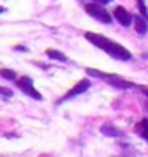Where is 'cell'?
Here are the masks:
<instances>
[{"instance_id": "obj_5", "label": "cell", "mask_w": 148, "mask_h": 157, "mask_svg": "<svg viewBox=\"0 0 148 157\" xmlns=\"http://www.w3.org/2000/svg\"><path fill=\"white\" fill-rule=\"evenodd\" d=\"M114 16H116V19L122 26H131V23H133V14H129L124 7H116L114 9Z\"/></svg>"}, {"instance_id": "obj_11", "label": "cell", "mask_w": 148, "mask_h": 157, "mask_svg": "<svg viewBox=\"0 0 148 157\" xmlns=\"http://www.w3.org/2000/svg\"><path fill=\"white\" fill-rule=\"evenodd\" d=\"M138 9L143 14V17L148 19V9H146V5H145V0H138Z\"/></svg>"}, {"instance_id": "obj_4", "label": "cell", "mask_w": 148, "mask_h": 157, "mask_svg": "<svg viewBox=\"0 0 148 157\" xmlns=\"http://www.w3.org/2000/svg\"><path fill=\"white\" fill-rule=\"evenodd\" d=\"M90 85H91V81L90 79H81L78 85H74L72 88H71L69 92L65 93L64 97L60 98V100H69V98H72V97H76V95H79V93H83V92H86L90 88Z\"/></svg>"}, {"instance_id": "obj_8", "label": "cell", "mask_w": 148, "mask_h": 157, "mask_svg": "<svg viewBox=\"0 0 148 157\" xmlns=\"http://www.w3.org/2000/svg\"><path fill=\"white\" fill-rule=\"evenodd\" d=\"M46 56L50 57V59H54V60H60V62H67V57L62 54V52H59V50H54V48H48V50L45 52Z\"/></svg>"}, {"instance_id": "obj_14", "label": "cell", "mask_w": 148, "mask_h": 157, "mask_svg": "<svg viewBox=\"0 0 148 157\" xmlns=\"http://www.w3.org/2000/svg\"><path fill=\"white\" fill-rule=\"evenodd\" d=\"M97 4H109V2H112V0H95Z\"/></svg>"}, {"instance_id": "obj_15", "label": "cell", "mask_w": 148, "mask_h": 157, "mask_svg": "<svg viewBox=\"0 0 148 157\" xmlns=\"http://www.w3.org/2000/svg\"><path fill=\"white\" fill-rule=\"evenodd\" d=\"M4 10H5V9H4V7H0V14H2V12H4Z\"/></svg>"}, {"instance_id": "obj_3", "label": "cell", "mask_w": 148, "mask_h": 157, "mask_svg": "<svg viewBox=\"0 0 148 157\" xmlns=\"http://www.w3.org/2000/svg\"><path fill=\"white\" fill-rule=\"evenodd\" d=\"M17 88L21 90V92H24L26 95H29V97H33L35 100H42V93L38 92L36 88H35V85H33V79L29 78V76H23V78L17 79Z\"/></svg>"}, {"instance_id": "obj_1", "label": "cell", "mask_w": 148, "mask_h": 157, "mask_svg": "<svg viewBox=\"0 0 148 157\" xmlns=\"http://www.w3.org/2000/svg\"><path fill=\"white\" fill-rule=\"evenodd\" d=\"M84 38L88 40L90 43H93L95 47H98V48H102V50H105L109 56H112L114 59H119V60H129L131 57V52L128 50V48H124L122 45H119V43L112 42L110 38L103 36V35H97V33H84Z\"/></svg>"}, {"instance_id": "obj_7", "label": "cell", "mask_w": 148, "mask_h": 157, "mask_svg": "<svg viewBox=\"0 0 148 157\" xmlns=\"http://www.w3.org/2000/svg\"><path fill=\"white\" fill-rule=\"evenodd\" d=\"M136 131H138L139 136H143V138L148 142V119L139 121L138 124H136Z\"/></svg>"}, {"instance_id": "obj_13", "label": "cell", "mask_w": 148, "mask_h": 157, "mask_svg": "<svg viewBox=\"0 0 148 157\" xmlns=\"http://www.w3.org/2000/svg\"><path fill=\"white\" fill-rule=\"evenodd\" d=\"M139 90H141V92L146 95V98H148V88H146V86H139ZM146 107H148V102H146Z\"/></svg>"}, {"instance_id": "obj_12", "label": "cell", "mask_w": 148, "mask_h": 157, "mask_svg": "<svg viewBox=\"0 0 148 157\" xmlns=\"http://www.w3.org/2000/svg\"><path fill=\"white\" fill-rule=\"evenodd\" d=\"M0 95H4V97H12V92H10L9 88H2L0 86Z\"/></svg>"}, {"instance_id": "obj_9", "label": "cell", "mask_w": 148, "mask_h": 157, "mask_svg": "<svg viewBox=\"0 0 148 157\" xmlns=\"http://www.w3.org/2000/svg\"><path fill=\"white\" fill-rule=\"evenodd\" d=\"M0 76L5 79H16L17 78V74L14 73V71H10V69H0Z\"/></svg>"}, {"instance_id": "obj_2", "label": "cell", "mask_w": 148, "mask_h": 157, "mask_svg": "<svg viewBox=\"0 0 148 157\" xmlns=\"http://www.w3.org/2000/svg\"><path fill=\"white\" fill-rule=\"evenodd\" d=\"M84 10L88 12L91 17H95L97 21H102V23H112V16L107 12L102 7V4H86L84 5Z\"/></svg>"}, {"instance_id": "obj_6", "label": "cell", "mask_w": 148, "mask_h": 157, "mask_svg": "<svg viewBox=\"0 0 148 157\" xmlns=\"http://www.w3.org/2000/svg\"><path fill=\"white\" fill-rule=\"evenodd\" d=\"M134 28H136V31L139 33V35H145L146 33V29H148V24H146V21H145V17L143 16H134Z\"/></svg>"}, {"instance_id": "obj_10", "label": "cell", "mask_w": 148, "mask_h": 157, "mask_svg": "<svg viewBox=\"0 0 148 157\" xmlns=\"http://www.w3.org/2000/svg\"><path fill=\"white\" fill-rule=\"evenodd\" d=\"M102 133L109 135V136H120V133L117 131V129L110 128V126H102Z\"/></svg>"}]
</instances>
